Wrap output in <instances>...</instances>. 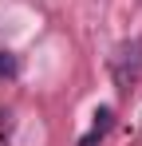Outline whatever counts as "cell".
Returning a JSON list of instances; mask_svg holds the SVG:
<instances>
[{"instance_id": "7a4b0ae2", "label": "cell", "mask_w": 142, "mask_h": 146, "mask_svg": "<svg viewBox=\"0 0 142 146\" xmlns=\"http://www.w3.org/2000/svg\"><path fill=\"white\" fill-rule=\"evenodd\" d=\"M12 71H16V55L12 51H0V79H8Z\"/></svg>"}, {"instance_id": "6da1fadb", "label": "cell", "mask_w": 142, "mask_h": 146, "mask_svg": "<svg viewBox=\"0 0 142 146\" xmlns=\"http://www.w3.org/2000/svg\"><path fill=\"white\" fill-rule=\"evenodd\" d=\"M111 122H115L111 107H99V111H95V122H91V130H87V134L79 138V146H95L99 138H103V134H107V130H111Z\"/></svg>"}]
</instances>
